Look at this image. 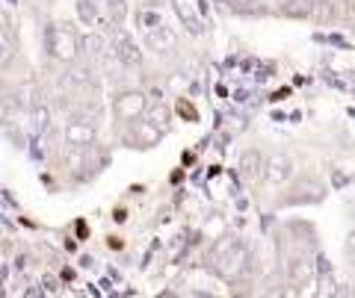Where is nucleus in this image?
I'll use <instances>...</instances> for the list:
<instances>
[{"label":"nucleus","mask_w":355,"mask_h":298,"mask_svg":"<svg viewBox=\"0 0 355 298\" xmlns=\"http://www.w3.org/2000/svg\"><path fill=\"white\" fill-rule=\"evenodd\" d=\"M107 6H110L113 24H121V18H125V0H107Z\"/></svg>","instance_id":"nucleus-19"},{"label":"nucleus","mask_w":355,"mask_h":298,"mask_svg":"<svg viewBox=\"0 0 355 298\" xmlns=\"http://www.w3.org/2000/svg\"><path fill=\"white\" fill-rule=\"evenodd\" d=\"M148 106V95L139 92V89H128V92H119L116 101H113V109H116V118L121 121H133L146 113Z\"/></svg>","instance_id":"nucleus-5"},{"label":"nucleus","mask_w":355,"mask_h":298,"mask_svg":"<svg viewBox=\"0 0 355 298\" xmlns=\"http://www.w3.org/2000/svg\"><path fill=\"white\" fill-rule=\"evenodd\" d=\"M181 113H184V115H190V118H196V109H193V106H187V104H181Z\"/></svg>","instance_id":"nucleus-24"},{"label":"nucleus","mask_w":355,"mask_h":298,"mask_svg":"<svg viewBox=\"0 0 355 298\" xmlns=\"http://www.w3.org/2000/svg\"><path fill=\"white\" fill-rule=\"evenodd\" d=\"M12 95H15V106H24V109H30V106H36V104H39V89H36V80H24V83H21Z\"/></svg>","instance_id":"nucleus-12"},{"label":"nucleus","mask_w":355,"mask_h":298,"mask_svg":"<svg viewBox=\"0 0 355 298\" xmlns=\"http://www.w3.org/2000/svg\"><path fill=\"white\" fill-rule=\"evenodd\" d=\"M219 3H228V0H219Z\"/></svg>","instance_id":"nucleus-25"},{"label":"nucleus","mask_w":355,"mask_h":298,"mask_svg":"<svg viewBox=\"0 0 355 298\" xmlns=\"http://www.w3.org/2000/svg\"><path fill=\"white\" fill-rule=\"evenodd\" d=\"M154 24H160V18H157V15H151V12H142V15H139V27L151 30Z\"/></svg>","instance_id":"nucleus-21"},{"label":"nucleus","mask_w":355,"mask_h":298,"mask_svg":"<svg viewBox=\"0 0 355 298\" xmlns=\"http://www.w3.org/2000/svg\"><path fill=\"white\" fill-rule=\"evenodd\" d=\"M9 109H15V95L12 92H0V121H6Z\"/></svg>","instance_id":"nucleus-18"},{"label":"nucleus","mask_w":355,"mask_h":298,"mask_svg":"<svg viewBox=\"0 0 355 298\" xmlns=\"http://www.w3.org/2000/svg\"><path fill=\"white\" fill-rule=\"evenodd\" d=\"M237 169H240V180H243V183H254V180H258L261 174H263V157H261L258 151H246V153L240 157Z\"/></svg>","instance_id":"nucleus-9"},{"label":"nucleus","mask_w":355,"mask_h":298,"mask_svg":"<svg viewBox=\"0 0 355 298\" xmlns=\"http://www.w3.org/2000/svg\"><path fill=\"white\" fill-rule=\"evenodd\" d=\"M246 263H249V251H246V245L237 239L234 245H231L225 254H219V257L214 260V269H216V274L219 278H225V281H234L237 274L246 269Z\"/></svg>","instance_id":"nucleus-2"},{"label":"nucleus","mask_w":355,"mask_h":298,"mask_svg":"<svg viewBox=\"0 0 355 298\" xmlns=\"http://www.w3.org/2000/svg\"><path fill=\"white\" fill-rule=\"evenodd\" d=\"M146 45H148V50L157 53V57H166V53H172L178 48V36L160 21V24L146 30Z\"/></svg>","instance_id":"nucleus-7"},{"label":"nucleus","mask_w":355,"mask_h":298,"mask_svg":"<svg viewBox=\"0 0 355 298\" xmlns=\"http://www.w3.org/2000/svg\"><path fill=\"white\" fill-rule=\"evenodd\" d=\"M142 118H148L154 127H160L163 133H166V127H169V118H172V113L166 109V104L160 101V97H154V101L146 106V113H142Z\"/></svg>","instance_id":"nucleus-11"},{"label":"nucleus","mask_w":355,"mask_h":298,"mask_svg":"<svg viewBox=\"0 0 355 298\" xmlns=\"http://www.w3.org/2000/svg\"><path fill=\"white\" fill-rule=\"evenodd\" d=\"M48 124H51V109L44 106V104L30 106V127H33V133L42 136L44 130H48Z\"/></svg>","instance_id":"nucleus-13"},{"label":"nucleus","mask_w":355,"mask_h":298,"mask_svg":"<svg viewBox=\"0 0 355 298\" xmlns=\"http://www.w3.org/2000/svg\"><path fill=\"white\" fill-rule=\"evenodd\" d=\"M113 53H116V59L121 65H128V68H139L142 65V50L133 45L130 36H125V32H116V39H113Z\"/></svg>","instance_id":"nucleus-8"},{"label":"nucleus","mask_w":355,"mask_h":298,"mask_svg":"<svg viewBox=\"0 0 355 298\" xmlns=\"http://www.w3.org/2000/svg\"><path fill=\"white\" fill-rule=\"evenodd\" d=\"M228 3L234 6V9H246V6H252V3H254V0H228Z\"/></svg>","instance_id":"nucleus-23"},{"label":"nucleus","mask_w":355,"mask_h":298,"mask_svg":"<svg viewBox=\"0 0 355 298\" xmlns=\"http://www.w3.org/2000/svg\"><path fill=\"white\" fill-rule=\"evenodd\" d=\"M275 9L284 18H308L314 15V0H275Z\"/></svg>","instance_id":"nucleus-10"},{"label":"nucleus","mask_w":355,"mask_h":298,"mask_svg":"<svg viewBox=\"0 0 355 298\" xmlns=\"http://www.w3.org/2000/svg\"><path fill=\"white\" fill-rule=\"evenodd\" d=\"M80 50L86 53V57H101V53L107 50V41L98 36V32H89V36L80 39Z\"/></svg>","instance_id":"nucleus-15"},{"label":"nucleus","mask_w":355,"mask_h":298,"mask_svg":"<svg viewBox=\"0 0 355 298\" xmlns=\"http://www.w3.org/2000/svg\"><path fill=\"white\" fill-rule=\"evenodd\" d=\"M0 32H6V36H15V21H12V15H9L6 9H0Z\"/></svg>","instance_id":"nucleus-20"},{"label":"nucleus","mask_w":355,"mask_h":298,"mask_svg":"<svg viewBox=\"0 0 355 298\" xmlns=\"http://www.w3.org/2000/svg\"><path fill=\"white\" fill-rule=\"evenodd\" d=\"M293 178V160L287 157V153H270V157H263V180L272 183V186H282L284 180Z\"/></svg>","instance_id":"nucleus-6"},{"label":"nucleus","mask_w":355,"mask_h":298,"mask_svg":"<svg viewBox=\"0 0 355 298\" xmlns=\"http://www.w3.org/2000/svg\"><path fill=\"white\" fill-rule=\"evenodd\" d=\"M128 133H125V142L130 148H154L157 142L163 139V130L160 127H154L148 118H133V121H128Z\"/></svg>","instance_id":"nucleus-4"},{"label":"nucleus","mask_w":355,"mask_h":298,"mask_svg":"<svg viewBox=\"0 0 355 298\" xmlns=\"http://www.w3.org/2000/svg\"><path fill=\"white\" fill-rule=\"evenodd\" d=\"M95 136H98V124L89 115H71L69 124H65V142H69L71 148L95 145Z\"/></svg>","instance_id":"nucleus-3"},{"label":"nucleus","mask_w":355,"mask_h":298,"mask_svg":"<svg viewBox=\"0 0 355 298\" xmlns=\"http://www.w3.org/2000/svg\"><path fill=\"white\" fill-rule=\"evenodd\" d=\"M347 257L352 260V266H355V230H352L349 239H347Z\"/></svg>","instance_id":"nucleus-22"},{"label":"nucleus","mask_w":355,"mask_h":298,"mask_svg":"<svg viewBox=\"0 0 355 298\" xmlns=\"http://www.w3.org/2000/svg\"><path fill=\"white\" fill-rule=\"evenodd\" d=\"M12 57H15V36L0 32V68H6L12 62Z\"/></svg>","instance_id":"nucleus-16"},{"label":"nucleus","mask_w":355,"mask_h":298,"mask_svg":"<svg viewBox=\"0 0 355 298\" xmlns=\"http://www.w3.org/2000/svg\"><path fill=\"white\" fill-rule=\"evenodd\" d=\"M44 48L57 62H74L80 53V36L69 24H51L44 30Z\"/></svg>","instance_id":"nucleus-1"},{"label":"nucleus","mask_w":355,"mask_h":298,"mask_svg":"<svg viewBox=\"0 0 355 298\" xmlns=\"http://www.w3.org/2000/svg\"><path fill=\"white\" fill-rule=\"evenodd\" d=\"M287 278L293 283H308L311 281V260L308 257H296L291 266H287Z\"/></svg>","instance_id":"nucleus-14"},{"label":"nucleus","mask_w":355,"mask_h":298,"mask_svg":"<svg viewBox=\"0 0 355 298\" xmlns=\"http://www.w3.org/2000/svg\"><path fill=\"white\" fill-rule=\"evenodd\" d=\"M77 15H80L83 24H95V18H98V9L92 0H77Z\"/></svg>","instance_id":"nucleus-17"}]
</instances>
